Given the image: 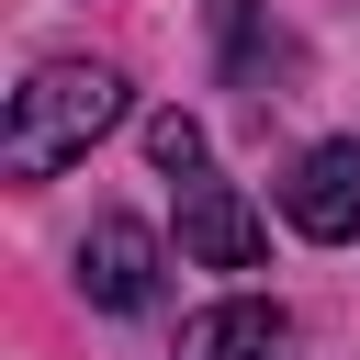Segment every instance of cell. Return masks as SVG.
Here are the masks:
<instances>
[{
  "label": "cell",
  "instance_id": "cell-1",
  "mask_svg": "<svg viewBox=\"0 0 360 360\" xmlns=\"http://www.w3.org/2000/svg\"><path fill=\"white\" fill-rule=\"evenodd\" d=\"M112 124H124V79H112L101 56H45V68L11 90L0 169H11V180H56V169H68V158H90Z\"/></svg>",
  "mask_w": 360,
  "mask_h": 360
},
{
  "label": "cell",
  "instance_id": "cell-2",
  "mask_svg": "<svg viewBox=\"0 0 360 360\" xmlns=\"http://www.w3.org/2000/svg\"><path fill=\"white\" fill-rule=\"evenodd\" d=\"M281 214H292V236H315V248L360 236V146H349V135L304 146V158H292V180H281Z\"/></svg>",
  "mask_w": 360,
  "mask_h": 360
},
{
  "label": "cell",
  "instance_id": "cell-3",
  "mask_svg": "<svg viewBox=\"0 0 360 360\" xmlns=\"http://www.w3.org/2000/svg\"><path fill=\"white\" fill-rule=\"evenodd\" d=\"M79 292H90L101 315H135V304H158V236H146L135 214H101V225L79 236Z\"/></svg>",
  "mask_w": 360,
  "mask_h": 360
},
{
  "label": "cell",
  "instance_id": "cell-4",
  "mask_svg": "<svg viewBox=\"0 0 360 360\" xmlns=\"http://www.w3.org/2000/svg\"><path fill=\"white\" fill-rule=\"evenodd\" d=\"M259 248H270V225H259L225 180H180V259H202V270H259Z\"/></svg>",
  "mask_w": 360,
  "mask_h": 360
},
{
  "label": "cell",
  "instance_id": "cell-5",
  "mask_svg": "<svg viewBox=\"0 0 360 360\" xmlns=\"http://www.w3.org/2000/svg\"><path fill=\"white\" fill-rule=\"evenodd\" d=\"M180 360H292V315L259 304V292H236V304H214V315L180 326Z\"/></svg>",
  "mask_w": 360,
  "mask_h": 360
},
{
  "label": "cell",
  "instance_id": "cell-6",
  "mask_svg": "<svg viewBox=\"0 0 360 360\" xmlns=\"http://www.w3.org/2000/svg\"><path fill=\"white\" fill-rule=\"evenodd\" d=\"M146 158H158L169 180H202V124H191V112H158V124H146Z\"/></svg>",
  "mask_w": 360,
  "mask_h": 360
}]
</instances>
